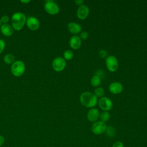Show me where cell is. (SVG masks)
I'll return each mask as SVG.
<instances>
[{
    "instance_id": "1",
    "label": "cell",
    "mask_w": 147,
    "mask_h": 147,
    "mask_svg": "<svg viewBox=\"0 0 147 147\" xmlns=\"http://www.w3.org/2000/svg\"><path fill=\"white\" fill-rule=\"evenodd\" d=\"M80 102L83 106L88 108H93L98 103V98L94 94L86 91L80 96Z\"/></svg>"
},
{
    "instance_id": "2",
    "label": "cell",
    "mask_w": 147,
    "mask_h": 147,
    "mask_svg": "<svg viewBox=\"0 0 147 147\" xmlns=\"http://www.w3.org/2000/svg\"><path fill=\"white\" fill-rule=\"evenodd\" d=\"M26 16L22 12L14 13L11 16V25L13 29L20 30L24 26L26 21Z\"/></svg>"
},
{
    "instance_id": "3",
    "label": "cell",
    "mask_w": 147,
    "mask_h": 147,
    "mask_svg": "<svg viewBox=\"0 0 147 147\" xmlns=\"http://www.w3.org/2000/svg\"><path fill=\"white\" fill-rule=\"evenodd\" d=\"M25 70V65L21 60L15 61L11 66V72L14 76L19 77L22 76Z\"/></svg>"
},
{
    "instance_id": "4",
    "label": "cell",
    "mask_w": 147,
    "mask_h": 147,
    "mask_svg": "<svg viewBox=\"0 0 147 147\" xmlns=\"http://www.w3.org/2000/svg\"><path fill=\"white\" fill-rule=\"evenodd\" d=\"M106 65L107 69L110 72H115L118 68V61L116 57L113 55H110L106 58Z\"/></svg>"
},
{
    "instance_id": "5",
    "label": "cell",
    "mask_w": 147,
    "mask_h": 147,
    "mask_svg": "<svg viewBox=\"0 0 147 147\" xmlns=\"http://www.w3.org/2000/svg\"><path fill=\"white\" fill-rule=\"evenodd\" d=\"M44 9L51 15H56L60 11L59 6L53 1H47L44 3Z\"/></svg>"
},
{
    "instance_id": "6",
    "label": "cell",
    "mask_w": 147,
    "mask_h": 147,
    "mask_svg": "<svg viewBox=\"0 0 147 147\" xmlns=\"http://www.w3.org/2000/svg\"><path fill=\"white\" fill-rule=\"evenodd\" d=\"M66 61L61 57H57L55 58L52 63V67L54 71L56 72L62 71L65 67Z\"/></svg>"
},
{
    "instance_id": "7",
    "label": "cell",
    "mask_w": 147,
    "mask_h": 147,
    "mask_svg": "<svg viewBox=\"0 0 147 147\" xmlns=\"http://www.w3.org/2000/svg\"><path fill=\"white\" fill-rule=\"evenodd\" d=\"M106 127L107 125L105 122L101 121H97L92 125L91 129L93 133L96 135H99L105 133Z\"/></svg>"
},
{
    "instance_id": "8",
    "label": "cell",
    "mask_w": 147,
    "mask_h": 147,
    "mask_svg": "<svg viewBox=\"0 0 147 147\" xmlns=\"http://www.w3.org/2000/svg\"><path fill=\"white\" fill-rule=\"evenodd\" d=\"M98 103L99 107L102 110L107 111L110 110L113 106V103L111 100L110 98L105 96L100 98L99 100H98Z\"/></svg>"
},
{
    "instance_id": "9",
    "label": "cell",
    "mask_w": 147,
    "mask_h": 147,
    "mask_svg": "<svg viewBox=\"0 0 147 147\" xmlns=\"http://www.w3.org/2000/svg\"><path fill=\"white\" fill-rule=\"evenodd\" d=\"M26 24L28 28L31 30H36L40 27V22L38 20L36 17L33 16L29 17L26 19Z\"/></svg>"
},
{
    "instance_id": "10",
    "label": "cell",
    "mask_w": 147,
    "mask_h": 147,
    "mask_svg": "<svg viewBox=\"0 0 147 147\" xmlns=\"http://www.w3.org/2000/svg\"><path fill=\"white\" fill-rule=\"evenodd\" d=\"M99 111L96 108H91L90 109L87 113V117L88 120L91 122H95L97 121L98 118H99Z\"/></svg>"
},
{
    "instance_id": "11",
    "label": "cell",
    "mask_w": 147,
    "mask_h": 147,
    "mask_svg": "<svg viewBox=\"0 0 147 147\" xmlns=\"http://www.w3.org/2000/svg\"><path fill=\"white\" fill-rule=\"evenodd\" d=\"M123 85L118 82H114L110 84L109 90L110 92L114 94H120L123 91Z\"/></svg>"
},
{
    "instance_id": "12",
    "label": "cell",
    "mask_w": 147,
    "mask_h": 147,
    "mask_svg": "<svg viewBox=\"0 0 147 147\" xmlns=\"http://www.w3.org/2000/svg\"><path fill=\"white\" fill-rule=\"evenodd\" d=\"M89 13V8L85 5H83L79 7L77 10V16L80 20H84L88 17Z\"/></svg>"
},
{
    "instance_id": "13",
    "label": "cell",
    "mask_w": 147,
    "mask_h": 147,
    "mask_svg": "<svg viewBox=\"0 0 147 147\" xmlns=\"http://www.w3.org/2000/svg\"><path fill=\"white\" fill-rule=\"evenodd\" d=\"M67 29L70 33L76 34L81 32L82 26L78 23L75 22H71L67 25Z\"/></svg>"
},
{
    "instance_id": "14",
    "label": "cell",
    "mask_w": 147,
    "mask_h": 147,
    "mask_svg": "<svg viewBox=\"0 0 147 147\" xmlns=\"http://www.w3.org/2000/svg\"><path fill=\"white\" fill-rule=\"evenodd\" d=\"M69 45L71 48L74 49H79L82 45V40L79 36L74 35L71 37L69 41Z\"/></svg>"
},
{
    "instance_id": "15",
    "label": "cell",
    "mask_w": 147,
    "mask_h": 147,
    "mask_svg": "<svg viewBox=\"0 0 147 147\" xmlns=\"http://www.w3.org/2000/svg\"><path fill=\"white\" fill-rule=\"evenodd\" d=\"M13 28L12 26L10 25L6 24H3L1 25L0 28V30L2 33V34L6 37H9L11 36L13 33Z\"/></svg>"
},
{
    "instance_id": "16",
    "label": "cell",
    "mask_w": 147,
    "mask_h": 147,
    "mask_svg": "<svg viewBox=\"0 0 147 147\" xmlns=\"http://www.w3.org/2000/svg\"><path fill=\"white\" fill-rule=\"evenodd\" d=\"M90 82H91V84L93 87H98L100 84L101 78L99 76L95 75L91 77Z\"/></svg>"
},
{
    "instance_id": "17",
    "label": "cell",
    "mask_w": 147,
    "mask_h": 147,
    "mask_svg": "<svg viewBox=\"0 0 147 147\" xmlns=\"http://www.w3.org/2000/svg\"><path fill=\"white\" fill-rule=\"evenodd\" d=\"M3 61L7 64H13L15 61V57L11 53H7L3 57Z\"/></svg>"
},
{
    "instance_id": "18",
    "label": "cell",
    "mask_w": 147,
    "mask_h": 147,
    "mask_svg": "<svg viewBox=\"0 0 147 147\" xmlns=\"http://www.w3.org/2000/svg\"><path fill=\"white\" fill-rule=\"evenodd\" d=\"M105 133L106 136L109 137H114L116 134V131L114 127L111 126H107Z\"/></svg>"
},
{
    "instance_id": "19",
    "label": "cell",
    "mask_w": 147,
    "mask_h": 147,
    "mask_svg": "<svg viewBox=\"0 0 147 147\" xmlns=\"http://www.w3.org/2000/svg\"><path fill=\"white\" fill-rule=\"evenodd\" d=\"M99 118H100L101 121L105 123L106 122L108 121L110 118V113L107 111H103V112H102L100 114Z\"/></svg>"
},
{
    "instance_id": "20",
    "label": "cell",
    "mask_w": 147,
    "mask_h": 147,
    "mask_svg": "<svg viewBox=\"0 0 147 147\" xmlns=\"http://www.w3.org/2000/svg\"><path fill=\"white\" fill-rule=\"evenodd\" d=\"M63 56H64V59L65 60H70L74 57V53L72 51L68 49V50H66L64 52Z\"/></svg>"
},
{
    "instance_id": "21",
    "label": "cell",
    "mask_w": 147,
    "mask_h": 147,
    "mask_svg": "<svg viewBox=\"0 0 147 147\" xmlns=\"http://www.w3.org/2000/svg\"><path fill=\"white\" fill-rule=\"evenodd\" d=\"M105 94V90L102 87H97L94 90V95L98 98H102Z\"/></svg>"
},
{
    "instance_id": "22",
    "label": "cell",
    "mask_w": 147,
    "mask_h": 147,
    "mask_svg": "<svg viewBox=\"0 0 147 147\" xmlns=\"http://www.w3.org/2000/svg\"><path fill=\"white\" fill-rule=\"evenodd\" d=\"M88 37V33L86 31H83L80 33L79 37L81 40H86Z\"/></svg>"
},
{
    "instance_id": "23",
    "label": "cell",
    "mask_w": 147,
    "mask_h": 147,
    "mask_svg": "<svg viewBox=\"0 0 147 147\" xmlns=\"http://www.w3.org/2000/svg\"><path fill=\"white\" fill-rule=\"evenodd\" d=\"M99 56L101 57V58H105V57H107V52L106 50L105 49H100V51H99L98 52Z\"/></svg>"
},
{
    "instance_id": "24",
    "label": "cell",
    "mask_w": 147,
    "mask_h": 147,
    "mask_svg": "<svg viewBox=\"0 0 147 147\" xmlns=\"http://www.w3.org/2000/svg\"><path fill=\"white\" fill-rule=\"evenodd\" d=\"M0 19H1V23H2L3 24H7V22H8L9 21V17L7 16H6V15L3 16Z\"/></svg>"
},
{
    "instance_id": "25",
    "label": "cell",
    "mask_w": 147,
    "mask_h": 147,
    "mask_svg": "<svg viewBox=\"0 0 147 147\" xmlns=\"http://www.w3.org/2000/svg\"><path fill=\"white\" fill-rule=\"evenodd\" d=\"M5 48V41L3 40L0 39V54L3 52Z\"/></svg>"
},
{
    "instance_id": "26",
    "label": "cell",
    "mask_w": 147,
    "mask_h": 147,
    "mask_svg": "<svg viewBox=\"0 0 147 147\" xmlns=\"http://www.w3.org/2000/svg\"><path fill=\"white\" fill-rule=\"evenodd\" d=\"M112 147H124V145L121 141H117L113 144Z\"/></svg>"
},
{
    "instance_id": "27",
    "label": "cell",
    "mask_w": 147,
    "mask_h": 147,
    "mask_svg": "<svg viewBox=\"0 0 147 147\" xmlns=\"http://www.w3.org/2000/svg\"><path fill=\"white\" fill-rule=\"evenodd\" d=\"M74 2H75L76 5H79V6L83 5V3H84V1H83V0H75V1H74Z\"/></svg>"
},
{
    "instance_id": "28",
    "label": "cell",
    "mask_w": 147,
    "mask_h": 147,
    "mask_svg": "<svg viewBox=\"0 0 147 147\" xmlns=\"http://www.w3.org/2000/svg\"><path fill=\"white\" fill-rule=\"evenodd\" d=\"M5 142V138L3 136L0 135V147H1Z\"/></svg>"
},
{
    "instance_id": "29",
    "label": "cell",
    "mask_w": 147,
    "mask_h": 147,
    "mask_svg": "<svg viewBox=\"0 0 147 147\" xmlns=\"http://www.w3.org/2000/svg\"><path fill=\"white\" fill-rule=\"evenodd\" d=\"M30 2V0H21V2L24 4H26V3H29Z\"/></svg>"
},
{
    "instance_id": "30",
    "label": "cell",
    "mask_w": 147,
    "mask_h": 147,
    "mask_svg": "<svg viewBox=\"0 0 147 147\" xmlns=\"http://www.w3.org/2000/svg\"><path fill=\"white\" fill-rule=\"evenodd\" d=\"M1 24H2V23H1V19H0V27L1 26Z\"/></svg>"
}]
</instances>
